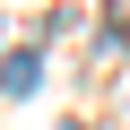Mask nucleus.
Returning <instances> with one entry per match:
<instances>
[{"label": "nucleus", "instance_id": "f257e3e1", "mask_svg": "<svg viewBox=\"0 0 130 130\" xmlns=\"http://www.w3.org/2000/svg\"><path fill=\"white\" fill-rule=\"evenodd\" d=\"M35 78H43V61H35V52H9V61H0V95H26Z\"/></svg>", "mask_w": 130, "mask_h": 130}]
</instances>
